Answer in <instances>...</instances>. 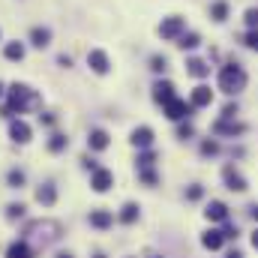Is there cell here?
I'll use <instances>...</instances> for the list:
<instances>
[{"label": "cell", "instance_id": "40", "mask_svg": "<svg viewBox=\"0 0 258 258\" xmlns=\"http://www.w3.org/2000/svg\"><path fill=\"white\" fill-rule=\"evenodd\" d=\"M225 258H243V252H240V249H228V252H225Z\"/></svg>", "mask_w": 258, "mask_h": 258}, {"label": "cell", "instance_id": "35", "mask_svg": "<svg viewBox=\"0 0 258 258\" xmlns=\"http://www.w3.org/2000/svg\"><path fill=\"white\" fill-rule=\"evenodd\" d=\"M243 21H246V27H249V30H255V27H258V9H255V6L243 12Z\"/></svg>", "mask_w": 258, "mask_h": 258}, {"label": "cell", "instance_id": "27", "mask_svg": "<svg viewBox=\"0 0 258 258\" xmlns=\"http://www.w3.org/2000/svg\"><path fill=\"white\" fill-rule=\"evenodd\" d=\"M138 177H141V183H147V186H156V183H159V174H156L153 168H138Z\"/></svg>", "mask_w": 258, "mask_h": 258}, {"label": "cell", "instance_id": "45", "mask_svg": "<svg viewBox=\"0 0 258 258\" xmlns=\"http://www.w3.org/2000/svg\"><path fill=\"white\" fill-rule=\"evenodd\" d=\"M150 258H165V255H150Z\"/></svg>", "mask_w": 258, "mask_h": 258}, {"label": "cell", "instance_id": "20", "mask_svg": "<svg viewBox=\"0 0 258 258\" xmlns=\"http://www.w3.org/2000/svg\"><path fill=\"white\" fill-rule=\"evenodd\" d=\"M186 72H189L192 78H207V75H210V66H207V60L189 57V60H186Z\"/></svg>", "mask_w": 258, "mask_h": 258}, {"label": "cell", "instance_id": "37", "mask_svg": "<svg viewBox=\"0 0 258 258\" xmlns=\"http://www.w3.org/2000/svg\"><path fill=\"white\" fill-rule=\"evenodd\" d=\"M192 135H195L192 123H180V126H177V138H183V141H186V138H192Z\"/></svg>", "mask_w": 258, "mask_h": 258}, {"label": "cell", "instance_id": "15", "mask_svg": "<svg viewBox=\"0 0 258 258\" xmlns=\"http://www.w3.org/2000/svg\"><path fill=\"white\" fill-rule=\"evenodd\" d=\"M9 138L18 141V144H27L30 141V126L24 120H9Z\"/></svg>", "mask_w": 258, "mask_h": 258}, {"label": "cell", "instance_id": "34", "mask_svg": "<svg viewBox=\"0 0 258 258\" xmlns=\"http://www.w3.org/2000/svg\"><path fill=\"white\" fill-rule=\"evenodd\" d=\"M237 111H240V108H237V102H225L219 117H225V120H234V117H237Z\"/></svg>", "mask_w": 258, "mask_h": 258}, {"label": "cell", "instance_id": "44", "mask_svg": "<svg viewBox=\"0 0 258 258\" xmlns=\"http://www.w3.org/2000/svg\"><path fill=\"white\" fill-rule=\"evenodd\" d=\"M93 258H108V255H105V252H96V255H93Z\"/></svg>", "mask_w": 258, "mask_h": 258}, {"label": "cell", "instance_id": "18", "mask_svg": "<svg viewBox=\"0 0 258 258\" xmlns=\"http://www.w3.org/2000/svg\"><path fill=\"white\" fill-rule=\"evenodd\" d=\"M138 216H141V207H138L135 201H126V204L120 207V213H117V219H120L123 225H135V222H138Z\"/></svg>", "mask_w": 258, "mask_h": 258}, {"label": "cell", "instance_id": "24", "mask_svg": "<svg viewBox=\"0 0 258 258\" xmlns=\"http://www.w3.org/2000/svg\"><path fill=\"white\" fill-rule=\"evenodd\" d=\"M198 45H201V36H198V33H183V36L177 39V48H183V51H192Z\"/></svg>", "mask_w": 258, "mask_h": 258}, {"label": "cell", "instance_id": "28", "mask_svg": "<svg viewBox=\"0 0 258 258\" xmlns=\"http://www.w3.org/2000/svg\"><path fill=\"white\" fill-rule=\"evenodd\" d=\"M222 237H225V240H237V237H240L237 222H231V219H228V222H222Z\"/></svg>", "mask_w": 258, "mask_h": 258}, {"label": "cell", "instance_id": "1", "mask_svg": "<svg viewBox=\"0 0 258 258\" xmlns=\"http://www.w3.org/2000/svg\"><path fill=\"white\" fill-rule=\"evenodd\" d=\"M39 102V96L27 87V84H12L9 87V105L3 108V117H12L15 111L21 114V111H27L30 105H36Z\"/></svg>", "mask_w": 258, "mask_h": 258}, {"label": "cell", "instance_id": "42", "mask_svg": "<svg viewBox=\"0 0 258 258\" xmlns=\"http://www.w3.org/2000/svg\"><path fill=\"white\" fill-rule=\"evenodd\" d=\"M249 216H252V219H255V222H258V201H255V204H252V207H249Z\"/></svg>", "mask_w": 258, "mask_h": 258}, {"label": "cell", "instance_id": "8", "mask_svg": "<svg viewBox=\"0 0 258 258\" xmlns=\"http://www.w3.org/2000/svg\"><path fill=\"white\" fill-rule=\"evenodd\" d=\"M114 186V171H108V168H96L93 171V177H90V189L93 192H108Z\"/></svg>", "mask_w": 258, "mask_h": 258}, {"label": "cell", "instance_id": "19", "mask_svg": "<svg viewBox=\"0 0 258 258\" xmlns=\"http://www.w3.org/2000/svg\"><path fill=\"white\" fill-rule=\"evenodd\" d=\"M6 258H33V249L27 240H15L6 246Z\"/></svg>", "mask_w": 258, "mask_h": 258}, {"label": "cell", "instance_id": "21", "mask_svg": "<svg viewBox=\"0 0 258 258\" xmlns=\"http://www.w3.org/2000/svg\"><path fill=\"white\" fill-rule=\"evenodd\" d=\"M30 42H33L36 48H45V45L51 42V30H48V27H39V24H36V27L30 30Z\"/></svg>", "mask_w": 258, "mask_h": 258}, {"label": "cell", "instance_id": "3", "mask_svg": "<svg viewBox=\"0 0 258 258\" xmlns=\"http://www.w3.org/2000/svg\"><path fill=\"white\" fill-rule=\"evenodd\" d=\"M183 33H186V18H180V15L162 18V24H159V36L162 39H180Z\"/></svg>", "mask_w": 258, "mask_h": 258}, {"label": "cell", "instance_id": "10", "mask_svg": "<svg viewBox=\"0 0 258 258\" xmlns=\"http://www.w3.org/2000/svg\"><path fill=\"white\" fill-rule=\"evenodd\" d=\"M129 141H132V147H138V150H150V147H153V129L150 126H135L132 135H129Z\"/></svg>", "mask_w": 258, "mask_h": 258}, {"label": "cell", "instance_id": "5", "mask_svg": "<svg viewBox=\"0 0 258 258\" xmlns=\"http://www.w3.org/2000/svg\"><path fill=\"white\" fill-rule=\"evenodd\" d=\"M162 111H165V117L168 120H186V117H192V102H186V99H180V96H174L168 105H162Z\"/></svg>", "mask_w": 258, "mask_h": 258}, {"label": "cell", "instance_id": "38", "mask_svg": "<svg viewBox=\"0 0 258 258\" xmlns=\"http://www.w3.org/2000/svg\"><path fill=\"white\" fill-rule=\"evenodd\" d=\"M81 165H84V168H90V171H96V168H99V165H96V159H90V156H81Z\"/></svg>", "mask_w": 258, "mask_h": 258}, {"label": "cell", "instance_id": "22", "mask_svg": "<svg viewBox=\"0 0 258 258\" xmlns=\"http://www.w3.org/2000/svg\"><path fill=\"white\" fill-rule=\"evenodd\" d=\"M210 18L222 24V21L228 18V0H213V3H210Z\"/></svg>", "mask_w": 258, "mask_h": 258}, {"label": "cell", "instance_id": "23", "mask_svg": "<svg viewBox=\"0 0 258 258\" xmlns=\"http://www.w3.org/2000/svg\"><path fill=\"white\" fill-rule=\"evenodd\" d=\"M3 54H6V60H24V45H21L18 39H15V42H6Z\"/></svg>", "mask_w": 258, "mask_h": 258}, {"label": "cell", "instance_id": "31", "mask_svg": "<svg viewBox=\"0 0 258 258\" xmlns=\"http://www.w3.org/2000/svg\"><path fill=\"white\" fill-rule=\"evenodd\" d=\"M150 69H153V72H165V69H168V57H165V54H153V57H150Z\"/></svg>", "mask_w": 258, "mask_h": 258}, {"label": "cell", "instance_id": "39", "mask_svg": "<svg viewBox=\"0 0 258 258\" xmlns=\"http://www.w3.org/2000/svg\"><path fill=\"white\" fill-rule=\"evenodd\" d=\"M249 243H252V249H255V252H258V228H255V231H252V234H249Z\"/></svg>", "mask_w": 258, "mask_h": 258}, {"label": "cell", "instance_id": "4", "mask_svg": "<svg viewBox=\"0 0 258 258\" xmlns=\"http://www.w3.org/2000/svg\"><path fill=\"white\" fill-rule=\"evenodd\" d=\"M222 183H225V189H228V192H237V195H243L246 189H249L246 177H243L234 165H225V168H222Z\"/></svg>", "mask_w": 258, "mask_h": 258}, {"label": "cell", "instance_id": "46", "mask_svg": "<svg viewBox=\"0 0 258 258\" xmlns=\"http://www.w3.org/2000/svg\"><path fill=\"white\" fill-rule=\"evenodd\" d=\"M0 96H3V84H0Z\"/></svg>", "mask_w": 258, "mask_h": 258}, {"label": "cell", "instance_id": "9", "mask_svg": "<svg viewBox=\"0 0 258 258\" xmlns=\"http://www.w3.org/2000/svg\"><path fill=\"white\" fill-rule=\"evenodd\" d=\"M201 246H204L207 252H219V249L225 246L222 228H207V231H201Z\"/></svg>", "mask_w": 258, "mask_h": 258}, {"label": "cell", "instance_id": "36", "mask_svg": "<svg viewBox=\"0 0 258 258\" xmlns=\"http://www.w3.org/2000/svg\"><path fill=\"white\" fill-rule=\"evenodd\" d=\"M243 45H246V48H252V51H258V27H255V30H249V33L243 36Z\"/></svg>", "mask_w": 258, "mask_h": 258}, {"label": "cell", "instance_id": "7", "mask_svg": "<svg viewBox=\"0 0 258 258\" xmlns=\"http://www.w3.org/2000/svg\"><path fill=\"white\" fill-rule=\"evenodd\" d=\"M87 222H90V228H96V231H108V228L114 225V213L105 210V207H96V210L87 213Z\"/></svg>", "mask_w": 258, "mask_h": 258}, {"label": "cell", "instance_id": "41", "mask_svg": "<svg viewBox=\"0 0 258 258\" xmlns=\"http://www.w3.org/2000/svg\"><path fill=\"white\" fill-rule=\"evenodd\" d=\"M57 63H60V66H72V57H66V54H60V57H57Z\"/></svg>", "mask_w": 258, "mask_h": 258}, {"label": "cell", "instance_id": "6", "mask_svg": "<svg viewBox=\"0 0 258 258\" xmlns=\"http://www.w3.org/2000/svg\"><path fill=\"white\" fill-rule=\"evenodd\" d=\"M204 219L207 222H228L231 219V210H228V204L225 201H219V198H210L207 201V207H204Z\"/></svg>", "mask_w": 258, "mask_h": 258}, {"label": "cell", "instance_id": "32", "mask_svg": "<svg viewBox=\"0 0 258 258\" xmlns=\"http://www.w3.org/2000/svg\"><path fill=\"white\" fill-rule=\"evenodd\" d=\"M219 153V141H201V156H216Z\"/></svg>", "mask_w": 258, "mask_h": 258}, {"label": "cell", "instance_id": "13", "mask_svg": "<svg viewBox=\"0 0 258 258\" xmlns=\"http://www.w3.org/2000/svg\"><path fill=\"white\" fill-rule=\"evenodd\" d=\"M189 102H192V108H207V105L213 102V90H210L207 84H198V87H192Z\"/></svg>", "mask_w": 258, "mask_h": 258}, {"label": "cell", "instance_id": "17", "mask_svg": "<svg viewBox=\"0 0 258 258\" xmlns=\"http://www.w3.org/2000/svg\"><path fill=\"white\" fill-rule=\"evenodd\" d=\"M36 201H39L42 207H54V204H57V189H54V183H42V186L36 189Z\"/></svg>", "mask_w": 258, "mask_h": 258}, {"label": "cell", "instance_id": "11", "mask_svg": "<svg viewBox=\"0 0 258 258\" xmlns=\"http://www.w3.org/2000/svg\"><path fill=\"white\" fill-rule=\"evenodd\" d=\"M213 132H216V135L237 138V135H243V132H246V123H237V120H225V117H219V120L213 123Z\"/></svg>", "mask_w": 258, "mask_h": 258}, {"label": "cell", "instance_id": "29", "mask_svg": "<svg viewBox=\"0 0 258 258\" xmlns=\"http://www.w3.org/2000/svg\"><path fill=\"white\" fill-rule=\"evenodd\" d=\"M153 162H156V153H153V150L138 153V168H153Z\"/></svg>", "mask_w": 258, "mask_h": 258}, {"label": "cell", "instance_id": "12", "mask_svg": "<svg viewBox=\"0 0 258 258\" xmlns=\"http://www.w3.org/2000/svg\"><path fill=\"white\" fill-rule=\"evenodd\" d=\"M174 96H177V93H174V84H171L168 78H162V81H156V84H153V102L168 105Z\"/></svg>", "mask_w": 258, "mask_h": 258}, {"label": "cell", "instance_id": "26", "mask_svg": "<svg viewBox=\"0 0 258 258\" xmlns=\"http://www.w3.org/2000/svg\"><path fill=\"white\" fill-rule=\"evenodd\" d=\"M24 180H27V177H24V171H21V168H12V171L6 174V186H9V189H21V186H24Z\"/></svg>", "mask_w": 258, "mask_h": 258}, {"label": "cell", "instance_id": "30", "mask_svg": "<svg viewBox=\"0 0 258 258\" xmlns=\"http://www.w3.org/2000/svg\"><path fill=\"white\" fill-rule=\"evenodd\" d=\"M24 210H27V207H24L21 201H18V204H9V207H6V219H12V222H15V219H21V216H24Z\"/></svg>", "mask_w": 258, "mask_h": 258}, {"label": "cell", "instance_id": "43", "mask_svg": "<svg viewBox=\"0 0 258 258\" xmlns=\"http://www.w3.org/2000/svg\"><path fill=\"white\" fill-rule=\"evenodd\" d=\"M57 258H75L72 252H57Z\"/></svg>", "mask_w": 258, "mask_h": 258}, {"label": "cell", "instance_id": "33", "mask_svg": "<svg viewBox=\"0 0 258 258\" xmlns=\"http://www.w3.org/2000/svg\"><path fill=\"white\" fill-rule=\"evenodd\" d=\"M183 195H186V201H201V198H204V186H201V183H192Z\"/></svg>", "mask_w": 258, "mask_h": 258}, {"label": "cell", "instance_id": "14", "mask_svg": "<svg viewBox=\"0 0 258 258\" xmlns=\"http://www.w3.org/2000/svg\"><path fill=\"white\" fill-rule=\"evenodd\" d=\"M87 66H90L96 75H105V72L111 69V63H108V54H105V51H99V48L87 54Z\"/></svg>", "mask_w": 258, "mask_h": 258}, {"label": "cell", "instance_id": "2", "mask_svg": "<svg viewBox=\"0 0 258 258\" xmlns=\"http://www.w3.org/2000/svg\"><path fill=\"white\" fill-rule=\"evenodd\" d=\"M243 87H246V72H243L240 63H225L219 69V90H222V93L234 96V93H240Z\"/></svg>", "mask_w": 258, "mask_h": 258}, {"label": "cell", "instance_id": "25", "mask_svg": "<svg viewBox=\"0 0 258 258\" xmlns=\"http://www.w3.org/2000/svg\"><path fill=\"white\" fill-rule=\"evenodd\" d=\"M66 147H69V138L60 135V132H54V135L48 138V150H51V153H63Z\"/></svg>", "mask_w": 258, "mask_h": 258}, {"label": "cell", "instance_id": "16", "mask_svg": "<svg viewBox=\"0 0 258 258\" xmlns=\"http://www.w3.org/2000/svg\"><path fill=\"white\" fill-rule=\"evenodd\" d=\"M108 144H111V138H108L105 129H90V135H87V147L90 150H105Z\"/></svg>", "mask_w": 258, "mask_h": 258}]
</instances>
